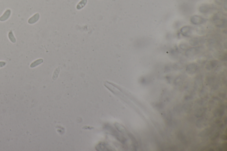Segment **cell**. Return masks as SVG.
Segmentation results:
<instances>
[{"label": "cell", "instance_id": "e0dca14e", "mask_svg": "<svg viewBox=\"0 0 227 151\" xmlns=\"http://www.w3.org/2000/svg\"><path fill=\"white\" fill-rule=\"evenodd\" d=\"M224 2V0H215V2L217 4L219 5H221Z\"/></svg>", "mask_w": 227, "mask_h": 151}, {"label": "cell", "instance_id": "ba28073f", "mask_svg": "<svg viewBox=\"0 0 227 151\" xmlns=\"http://www.w3.org/2000/svg\"><path fill=\"white\" fill-rule=\"evenodd\" d=\"M11 14V11L10 9H7L5 13L3 14L2 16L0 17V21L3 22L6 21L9 18L10 15Z\"/></svg>", "mask_w": 227, "mask_h": 151}, {"label": "cell", "instance_id": "7c38bea8", "mask_svg": "<svg viewBox=\"0 0 227 151\" xmlns=\"http://www.w3.org/2000/svg\"><path fill=\"white\" fill-rule=\"evenodd\" d=\"M8 37H9V38L10 39V41L11 42H12V43L15 44L16 42V38H15V37H14V35H13V34L12 32V31H10L9 33Z\"/></svg>", "mask_w": 227, "mask_h": 151}, {"label": "cell", "instance_id": "9c48e42d", "mask_svg": "<svg viewBox=\"0 0 227 151\" xmlns=\"http://www.w3.org/2000/svg\"><path fill=\"white\" fill-rule=\"evenodd\" d=\"M40 18V14L38 13L34 14L32 17L28 20V23L29 24H34L37 22Z\"/></svg>", "mask_w": 227, "mask_h": 151}, {"label": "cell", "instance_id": "8992f818", "mask_svg": "<svg viewBox=\"0 0 227 151\" xmlns=\"http://www.w3.org/2000/svg\"><path fill=\"white\" fill-rule=\"evenodd\" d=\"M197 69H198L197 65L195 63H190L186 67V70L188 74H194L195 73H196Z\"/></svg>", "mask_w": 227, "mask_h": 151}, {"label": "cell", "instance_id": "7a4b0ae2", "mask_svg": "<svg viewBox=\"0 0 227 151\" xmlns=\"http://www.w3.org/2000/svg\"><path fill=\"white\" fill-rule=\"evenodd\" d=\"M200 51V48L199 47H192L188 48L185 51V56L191 58L196 56Z\"/></svg>", "mask_w": 227, "mask_h": 151}, {"label": "cell", "instance_id": "8fae6325", "mask_svg": "<svg viewBox=\"0 0 227 151\" xmlns=\"http://www.w3.org/2000/svg\"><path fill=\"white\" fill-rule=\"evenodd\" d=\"M43 62H44V60L42 58L38 59L37 60L34 61L33 63L31 64V65H30V67L31 68H35L38 65H40V64H41L42 63H43Z\"/></svg>", "mask_w": 227, "mask_h": 151}, {"label": "cell", "instance_id": "2e32d148", "mask_svg": "<svg viewBox=\"0 0 227 151\" xmlns=\"http://www.w3.org/2000/svg\"><path fill=\"white\" fill-rule=\"evenodd\" d=\"M180 49L183 50H186L188 48V46L186 44H180L179 45Z\"/></svg>", "mask_w": 227, "mask_h": 151}, {"label": "cell", "instance_id": "ac0fdd59", "mask_svg": "<svg viewBox=\"0 0 227 151\" xmlns=\"http://www.w3.org/2000/svg\"><path fill=\"white\" fill-rule=\"evenodd\" d=\"M6 63L4 61H0V68H2L6 65Z\"/></svg>", "mask_w": 227, "mask_h": 151}, {"label": "cell", "instance_id": "d6986e66", "mask_svg": "<svg viewBox=\"0 0 227 151\" xmlns=\"http://www.w3.org/2000/svg\"><path fill=\"white\" fill-rule=\"evenodd\" d=\"M218 136H219V133H216L214 135L212 139H213V140L215 139L216 138H217Z\"/></svg>", "mask_w": 227, "mask_h": 151}, {"label": "cell", "instance_id": "5bb4252c", "mask_svg": "<svg viewBox=\"0 0 227 151\" xmlns=\"http://www.w3.org/2000/svg\"><path fill=\"white\" fill-rule=\"evenodd\" d=\"M60 71V68H57L55 70L54 74H53V76L52 77L53 80H56V79L57 78V77L58 76Z\"/></svg>", "mask_w": 227, "mask_h": 151}, {"label": "cell", "instance_id": "30bf717a", "mask_svg": "<svg viewBox=\"0 0 227 151\" xmlns=\"http://www.w3.org/2000/svg\"><path fill=\"white\" fill-rule=\"evenodd\" d=\"M217 64L218 62L217 61H211L206 66V68L208 70H211L216 67V65H217Z\"/></svg>", "mask_w": 227, "mask_h": 151}, {"label": "cell", "instance_id": "5b68a950", "mask_svg": "<svg viewBox=\"0 0 227 151\" xmlns=\"http://www.w3.org/2000/svg\"><path fill=\"white\" fill-rule=\"evenodd\" d=\"M204 39L201 37H194L189 41L190 44L192 46H197L200 44L204 43Z\"/></svg>", "mask_w": 227, "mask_h": 151}, {"label": "cell", "instance_id": "277c9868", "mask_svg": "<svg viewBox=\"0 0 227 151\" xmlns=\"http://www.w3.org/2000/svg\"><path fill=\"white\" fill-rule=\"evenodd\" d=\"M213 21L215 26L218 27H221L225 25L226 23V20L225 19H221L219 16H215L213 17Z\"/></svg>", "mask_w": 227, "mask_h": 151}, {"label": "cell", "instance_id": "52a82bcc", "mask_svg": "<svg viewBox=\"0 0 227 151\" xmlns=\"http://www.w3.org/2000/svg\"><path fill=\"white\" fill-rule=\"evenodd\" d=\"M212 8L208 5H203L199 7V12L202 13H207L210 11Z\"/></svg>", "mask_w": 227, "mask_h": 151}, {"label": "cell", "instance_id": "3957f363", "mask_svg": "<svg viewBox=\"0 0 227 151\" xmlns=\"http://www.w3.org/2000/svg\"><path fill=\"white\" fill-rule=\"evenodd\" d=\"M180 33L184 36L190 37L192 33V28L190 26H183L180 29Z\"/></svg>", "mask_w": 227, "mask_h": 151}, {"label": "cell", "instance_id": "6da1fadb", "mask_svg": "<svg viewBox=\"0 0 227 151\" xmlns=\"http://www.w3.org/2000/svg\"><path fill=\"white\" fill-rule=\"evenodd\" d=\"M190 21L192 24L194 25H199L206 22V19L203 17L202 16L194 15L191 17Z\"/></svg>", "mask_w": 227, "mask_h": 151}, {"label": "cell", "instance_id": "9a60e30c", "mask_svg": "<svg viewBox=\"0 0 227 151\" xmlns=\"http://www.w3.org/2000/svg\"><path fill=\"white\" fill-rule=\"evenodd\" d=\"M204 112V110L203 109H198L196 113V116L198 117H200L202 116V115L203 114V113Z\"/></svg>", "mask_w": 227, "mask_h": 151}, {"label": "cell", "instance_id": "ffe728a7", "mask_svg": "<svg viewBox=\"0 0 227 151\" xmlns=\"http://www.w3.org/2000/svg\"><path fill=\"white\" fill-rule=\"evenodd\" d=\"M224 5H225V9L226 10V9H227V0H225Z\"/></svg>", "mask_w": 227, "mask_h": 151}, {"label": "cell", "instance_id": "4fadbf2b", "mask_svg": "<svg viewBox=\"0 0 227 151\" xmlns=\"http://www.w3.org/2000/svg\"><path fill=\"white\" fill-rule=\"evenodd\" d=\"M87 2V0H82L77 5V9H81L86 5Z\"/></svg>", "mask_w": 227, "mask_h": 151}]
</instances>
